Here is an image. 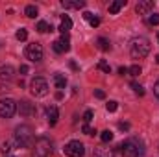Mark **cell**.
<instances>
[{
  "label": "cell",
  "mask_w": 159,
  "mask_h": 157,
  "mask_svg": "<svg viewBox=\"0 0 159 157\" xmlns=\"http://www.w3.org/2000/svg\"><path fill=\"white\" fill-rule=\"evenodd\" d=\"M81 131H83L85 135H94V133H96V129H93V128H91L89 124H85V126L81 128Z\"/></svg>",
  "instance_id": "32"
},
{
  "label": "cell",
  "mask_w": 159,
  "mask_h": 157,
  "mask_svg": "<svg viewBox=\"0 0 159 157\" xmlns=\"http://www.w3.org/2000/svg\"><path fill=\"white\" fill-rule=\"evenodd\" d=\"M52 48H54V52H56V54H61V52H65V48H63V44H61L59 41H54V43H52Z\"/></svg>",
  "instance_id": "27"
},
{
  "label": "cell",
  "mask_w": 159,
  "mask_h": 157,
  "mask_svg": "<svg viewBox=\"0 0 159 157\" xmlns=\"http://www.w3.org/2000/svg\"><path fill=\"white\" fill-rule=\"evenodd\" d=\"M19 72H20V76H24V74H28V72H30V69H28V65H20V69H19Z\"/></svg>",
  "instance_id": "35"
},
{
  "label": "cell",
  "mask_w": 159,
  "mask_h": 157,
  "mask_svg": "<svg viewBox=\"0 0 159 157\" xmlns=\"http://www.w3.org/2000/svg\"><path fill=\"white\" fill-rule=\"evenodd\" d=\"M89 24H91L93 28H98V26H100V19H98V17H93V19L89 20Z\"/></svg>",
  "instance_id": "33"
},
{
  "label": "cell",
  "mask_w": 159,
  "mask_h": 157,
  "mask_svg": "<svg viewBox=\"0 0 159 157\" xmlns=\"http://www.w3.org/2000/svg\"><path fill=\"white\" fill-rule=\"evenodd\" d=\"M59 43L63 44V48H65V52H67V50H70V39H69V34H65V35H61V39H59Z\"/></svg>",
  "instance_id": "24"
},
{
  "label": "cell",
  "mask_w": 159,
  "mask_h": 157,
  "mask_svg": "<svg viewBox=\"0 0 159 157\" xmlns=\"http://www.w3.org/2000/svg\"><path fill=\"white\" fill-rule=\"evenodd\" d=\"M119 128L122 129V131H128V129H129V124H128V122H120Z\"/></svg>",
  "instance_id": "36"
},
{
  "label": "cell",
  "mask_w": 159,
  "mask_h": 157,
  "mask_svg": "<svg viewBox=\"0 0 159 157\" xmlns=\"http://www.w3.org/2000/svg\"><path fill=\"white\" fill-rule=\"evenodd\" d=\"M96 44H98V48L104 50V52H107V50L111 48V43H109V39H106V37H98V39H96Z\"/></svg>",
  "instance_id": "19"
},
{
  "label": "cell",
  "mask_w": 159,
  "mask_h": 157,
  "mask_svg": "<svg viewBox=\"0 0 159 157\" xmlns=\"http://www.w3.org/2000/svg\"><path fill=\"white\" fill-rule=\"evenodd\" d=\"M32 148H34V157H52L54 154V144L48 137H39Z\"/></svg>",
  "instance_id": "4"
},
{
  "label": "cell",
  "mask_w": 159,
  "mask_h": 157,
  "mask_svg": "<svg viewBox=\"0 0 159 157\" xmlns=\"http://www.w3.org/2000/svg\"><path fill=\"white\" fill-rule=\"evenodd\" d=\"M119 74H120V76H126V74H128V67H120Z\"/></svg>",
  "instance_id": "38"
},
{
  "label": "cell",
  "mask_w": 159,
  "mask_h": 157,
  "mask_svg": "<svg viewBox=\"0 0 159 157\" xmlns=\"http://www.w3.org/2000/svg\"><path fill=\"white\" fill-rule=\"evenodd\" d=\"M15 37H17L19 41H26V39H28V32H26V28H20V30H17Z\"/></svg>",
  "instance_id": "25"
},
{
  "label": "cell",
  "mask_w": 159,
  "mask_h": 157,
  "mask_svg": "<svg viewBox=\"0 0 159 157\" xmlns=\"http://www.w3.org/2000/svg\"><path fill=\"white\" fill-rule=\"evenodd\" d=\"M100 139H102V142H111V141H113V133H111L109 129H104L102 135H100Z\"/></svg>",
  "instance_id": "22"
},
{
  "label": "cell",
  "mask_w": 159,
  "mask_h": 157,
  "mask_svg": "<svg viewBox=\"0 0 159 157\" xmlns=\"http://www.w3.org/2000/svg\"><path fill=\"white\" fill-rule=\"evenodd\" d=\"M148 24H152V26H159V13H154V15L148 17Z\"/></svg>",
  "instance_id": "29"
},
{
  "label": "cell",
  "mask_w": 159,
  "mask_h": 157,
  "mask_svg": "<svg viewBox=\"0 0 159 157\" xmlns=\"http://www.w3.org/2000/svg\"><path fill=\"white\" fill-rule=\"evenodd\" d=\"M13 74H15L13 67H9V65H6V67H0V79H6V81H9V79L13 78Z\"/></svg>",
  "instance_id": "15"
},
{
  "label": "cell",
  "mask_w": 159,
  "mask_h": 157,
  "mask_svg": "<svg viewBox=\"0 0 159 157\" xmlns=\"http://www.w3.org/2000/svg\"><path fill=\"white\" fill-rule=\"evenodd\" d=\"M93 157H115V154H113V150H109V148L98 146V148L93 150Z\"/></svg>",
  "instance_id": "14"
},
{
  "label": "cell",
  "mask_w": 159,
  "mask_h": 157,
  "mask_svg": "<svg viewBox=\"0 0 159 157\" xmlns=\"http://www.w3.org/2000/svg\"><path fill=\"white\" fill-rule=\"evenodd\" d=\"M94 96L100 98V100H104V98H106V92H104L102 89H94Z\"/></svg>",
  "instance_id": "34"
},
{
  "label": "cell",
  "mask_w": 159,
  "mask_h": 157,
  "mask_svg": "<svg viewBox=\"0 0 159 157\" xmlns=\"http://www.w3.org/2000/svg\"><path fill=\"white\" fill-rule=\"evenodd\" d=\"M63 154L67 157H83L85 155V146H83V142H80V141H70V142L65 144Z\"/></svg>",
  "instance_id": "6"
},
{
  "label": "cell",
  "mask_w": 159,
  "mask_h": 157,
  "mask_svg": "<svg viewBox=\"0 0 159 157\" xmlns=\"http://www.w3.org/2000/svg\"><path fill=\"white\" fill-rule=\"evenodd\" d=\"M70 28H72V20H70V17H69V15H61V26H59V32L65 35V34H69Z\"/></svg>",
  "instance_id": "13"
},
{
  "label": "cell",
  "mask_w": 159,
  "mask_h": 157,
  "mask_svg": "<svg viewBox=\"0 0 159 157\" xmlns=\"http://www.w3.org/2000/svg\"><path fill=\"white\" fill-rule=\"evenodd\" d=\"M154 94H156V96L159 98V79L156 81V85H154Z\"/></svg>",
  "instance_id": "39"
},
{
  "label": "cell",
  "mask_w": 159,
  "mask_h": 157,
  "mask_svg": "<svg viewBox=\"0 0 159 157\" xmlns=\"http://www.w3.org/2000/svg\"><path fill=\"white\" fill-rule=\"evenodd\" d=\"M24 13H26V17H30V19H35L37 17V7L34 6V4H30V6H26V9H24Z\"/></svg>",
  "instance_id": "20"
},
{
  "label": "cell",
  "mask_w": 159,
  "mask_h": 157,
  "mask_svg": "<svg viewBox=\"0 0 159 157\" xmlns=\"http://www.w3.org/2000/svg\"><path fill=\"white\" fill-rule=\"evenodd\" d=\"M17 109H19V113H20L22 117H32V115H35V105H34L32 102H28V100H20V102L17 104Z\"/></svg>",
  "instance_id": "9"
},
{
  "label": "cell",
  "mask_w": 159,
  "mask_h": 157,
  "mask_svg": "<svg viewBox=\"0 0 159 157\" xmlns=\"http://www.w3.org/2000/svg\"><path fill=\"white\" fill-rule=\"evenodd\" d=\"M11 146H13V142H4V144H2V154H4V155H7V154L13 150Z\"/></svg>",
  "instance_id": "30"
},
{
  "label": "cell",
  "mask_w": 159,
  "mask_h": 157,
  "mask_svg": "<svg viewBox=\"0 0 159 157\" xmlns=\"http://www.w3.org/2000/svg\"><path fill=\"white\" fill-rule=\"evenodd\" d=\"M56 98H57V100H61V98H63V92H61V91H57V94H56Z\"/></svg>",
  "instance_id": "41"
},
{
  "label": "cell",
  "mask_w": 159,
  "mask_h": 157,
  "mask_svg": "<svg viewBox=\"0 0 159 157\" xmlns=\"http://www.w3.org/2000/svg\"><path fill=\"white\" fill-rule=\"evenodd\" d=\"M117 107H119V105H117V102H115V100H109V102L106 104V109H107L109 113H115V111H117Z\"/></svg>",
  "instance_id": "28"
},
{
  "label": "cell",
  "mask_w": 159,
  "mask_h": 157,
  "mask_svg": "<svg viewBox=\"0 0 159 157\" xmlns=\"http://www.w3.org/2000/svg\"><path fill=\"white\" fill-rule=\"evenodd\" d=\"M96 67H98L102 72H106V74H109V72H111V67H109V63H107V61H104V59H100Z\"/></svg>",
  "instance_id": "21"
},
{
  "label": "cell",
  "mask_w": 159,
  "mask_h": 157,
  "mask_svg": "<svg viewBox=\"0 0 159 157\" xmlns=\"http://www.w3.org/2000/svg\"><path fill=\"white\" fill-rule=\"evenodd\" d=\"M9 157H13V155H9Z\"/></svg>",
  "instance_id": "44"
},
{
  "label": "cell",
  "mask_w": 159,
  "mask_h": 157,
  "mask_svg": "<svg viewBox=\"0 0 159 157\" xmlns=\"http://www.w3.org/2000/svg\"><path fill=\"white\" fill-rule=\"evenodd\" d=\"M120 152L122 157H144V144L141 139L131 137L120 144Z\"/></svg>",
  "instance_id": "2"
},
{
  "label": "cell",
  "mask_w": 159,
  "mask_h": 157,
  "mask_svg": "<svg viewBox=\"0 0 159 157\" xmlns=\"http://www.w3.org/2000/svg\"><path fill=\"white\" fill-rule=\"evenodd\" d=\"M131 89L139 94V96H144V89H143V85H139V83H135V81H131Z\"/></svg>",
  "instance_id": "26"
},
{
  "label": "cell",
  "mask_w": 159,
  "mask_h": 157,
  "mask_svg": "<svg viewBox=\"0 0 159 157\" xmlns=\"http://www.w3.org/2000/svg\"><path fill=\"white\" fill-rule=\"evenodd\" d=\"M35 142V135H34V129L32 126L28 124H22L15 129V144L20 146V148H32Z\"/></svg>",
  "instance_id": "1"
},
{
  "label": "cell",
  "mask_w": 159,
  "mask_h": 157,
  "mask_svg": "<svg viewBox=\"0 0 159 157\" xmlns=\"http://www.w3.org/2000/svg\"><path fill=\"white\" fill-rule=\"evenodd\" d=\"M143 70H141V65H131L129 69H128V74L129 76H139Z\"/></svg>",
  "instance_id": "23"
},
{
  "label": "cell",
  "mask_w": 159,
  "mask_h": 157,
  "mask_svg": "<svg viewBox=\"0 0 159 157\" xmlns=\"http://www.w3.org/2000/svg\"><path fill=\"white\" fill-rule=\"evenodd\" d=\"M30 91L34 96H46L48 94V83L44 78H34L32 83H30Z\"/></svg>",
  "instance_id": "7"
},
{
  "label": "cell",
  "mask_w": 159,
  "mask_h": 157,
  "mask_svg": "<svg viewBox=\"0 0 159 157\" xmlns=\"http://www.w3.org/2000/svg\"><path fill=\"white\" fill-rule=\"evenodd\" d=\"M154 0H141L137 6H135V11L139 13V15H150L152 13V9H154Z\"/></svg>",
  "instance_id": "10"
},
{
  "label": "cell",
  "mask_w": 159,
  "mask_h": 157,
  "mask_svg": "<svg viewBox=\"0 0 159 157\" xmlns=\"http://www.w3.org/2000/svg\"><path fill=\"white\" fill-rule=\"evenodd\" d=\"M124 6H126V0H115V2L109 6V13H111V15H117Z\"/></svg>",
  "instance_id": "16"
},
{
  "label": "cell",
  "mask_w": 159,
  "mask_h": 157,
  "mask_svg": "<svg viewBox=\"0 0 159 157\" xmlns=\"http://www.w3.org/2000/svg\"><path fill=\"white\" fill-rule=\"evenodd\" d=\"M69 65H70V69H72V70H80V67H78V63H76V61H70Z\"/></svg>",
  "instance_id": "40"
},
{
  "label": "cell",
  "mask_w": 159,
  "mask_h": 157,
  "mask_svg": "<svg viewBox=\"0 0 159 157\" xmlns=\"http://www.w3.org/2000/svg\"><path fill=\"white\" fill-rule=\"evenodd\" d=\"M61 4L67 9H81V7H85V0H63Z\"/></svg>",
  "instance_id": "12"
},
{
  "label": "cell",
  "mask_w": 159,
  "mask_h": 157,
  "mask_svg": "<svg viewBox=\"0 0 159 157\" xmlns=\"http://www.w3.org/2000/svg\"><path fill=\"white\" fill-rule=\"evenodd\" d=\"M17 111V102L11 98H2L0 100V117L2 118H11Z\"/></svg>",
  "instance_id": "8"
},
{
  "label": "cell",
  "mask_w": 159,
  "mask_h": 157,
  "mask_svg": "<svg viewBox=\"0 0 159 157\" xmlns=\"http://www.w3.org/2000/svg\"><path fill=\"white\" fill-rule=\"evenodd\" d=\"M156 63H157V65H159V56H157V57H156Z\"/></svg>",
  "instance_id": "42"
},
{
  "label": "cell",
  "mask_w": 159,
  "mask_h": 157,
  "mask_svg": "<svg viewBox=\"0 0 159 157\" xmlns=\"http://www.w3.org/2000/svg\"><path fill=\"white\" fill-rule=\"evenodd\" d=\"M150 54V41L146 37H135L129 44V56L131 59H144Z\"/></svg>",
  "instance_id": "3"
},
{
  "label": "cell",
  "mask_w": 159,
  "mask_h": 157,
  "mask_svg": "<svg viewBox=\"0 0 159 157\" xmlns=\"http://www.w3.org/2000/svg\"><path fill=\"white\" fill-rule=\"evenodd\" d=\"M24 56H26V59H30L32 63H39V61H43V56H44L43 46H41L39 43H32V44H28L26 50H24Z\"/></svg>",
  "instance_id": "5"
},
{
  "label": "cell",
  "mask_w": 159,
  "mask_h": 157,
  "mask_svg": "<svg viewBox=\"0 0 159 157\" xmlns=\"http://www.w3.org/2000/svg\"><path fill=\"white\" fill-rule=\"evenodd\" d=\"M157 41H159V34H157Z\"/></svg>",
  "instance_id": "43"
},
{
  "label": "cell",
  "mask_w": 159,
  "mask_h": 157,
  "mask_svg": "<svg viewBox=\"0 0 159 157\" xmlns=\"http://www.w3.org/2000/svg\"><path fill=\"white\" fill-rule=\"evenodd\" d=\"M93 17H94V15H93L91 11H85V13H83V19H85V20H91Z\"/></svg>",
  "instance_id": "37"
},
{
  "label": "cell",
  "mask_w": 159,
  "mask_h": 157,
  "mask_svg": "<svg viewBox=\"0 0 159 157\" xmlns=\"http://www.w3.org/2000/svg\"><path fill=\"white\" fill-rule=\"evenodd\" d=\"M46 118H48V124L50 126H56V122L59 118V111H57L56 105H48L46 107Z\"/></svg>",
  "instance_id": "11"
},
{
  "label": "cell",
  "mask_w": 159,
  "mask_h": 157,
  "mask_svg": "<svg viewBox=\"0 0 159 157\" xmlns=\"http://www.w3.org/2000/svg\"><path fill=\"white\" fill-rule=\"evenodd\" d=\"M93 115H94V113H93L91 109H87V111L83 113V122H85V124H89V122L93 120Z\"/></svg>",
  "instance_id": "31"
},
{
  "label": "cell",
  "mask_w": 159,
  "mask_h": 157,
  "mask_svg": "<svg viewBox=\"0 0 159 157\" xmlns=\"http://www.w3.org/2000/svg\"><path fill=\"white\" fill-rule=\"evenodd\" d=\"M37 32H39V34L54 32V26H52V24H48V22H44V20H41V22H37Z\"/></svg>",
  "instance_id": "18"
},
{
  "label": "cell",
  "mask_w": 159,
  "mask_h": 157,
  "mask_svg": "<svg viewBox=\"0 0 159 157\" xmlns=\"http://www.w3.org/2000/svg\"><path fill=\"white\" fill-rule=\"evenodd\" d=\"M54 85H56L59 91H63V89L67 87V78H65L63 74H56V76H54Z\"/></svg>",
  "instance_id": "17"
}]
</instances>
